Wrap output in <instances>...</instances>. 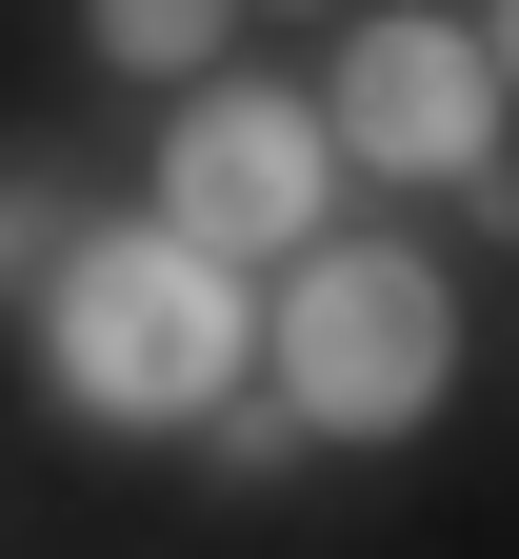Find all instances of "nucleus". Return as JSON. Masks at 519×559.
<instances>
[{
	"label": "nucleus",
	"instance_id": "1",
	"mask_svg": "<svg viewBox=\"0 0 519 559\" xmlns=\"http://www.w3.org/2000/svg\"><path fill=\"white\" fill-rule=\"evenodd\" d=\"M260 360V280L200 260L180 221H81L40 260V380L101 440H200V400H240Z\"/></svg>",
	"mask_w": 519,
	"mask_h": 559
},
{
	"label": "nucleus",
	"instance_id": "2",
	"mask_svg": "<svg viewBox=\"0 0 519 559\" xmlns=\"http://www.w3.org/2000/svg\"><path fill=\"white\" fill-rule=\"evenodd\" d=\"M300 440H420L439 400H460V280L420 240H300L260 260V360H240Z\"/></svg>",
	"mask_w": 519,
	"mask_h": 559
},
{
	"label": "nucleus",
	"instance_id": "3",
	"mask_svg": "<svg viewBox=\"0 0 519 559\" xmlns=\"http://www.w3.org/2000/svg\"><path fill=\"white\" fill-rule=\"evenodd\" d=\"M320 140H340V180L499 200V21H420V0H380V21L320 60Z\"/></svg>",
	"mask_w": 519,
	"mask_h": 559
},
{
	"label": "nucleus",
	"instance_id": "4",
	"mask_svg": "<svg viewBox=\"0 0 519 559\" xmlns=\"http://www.w3.org/2000/svg\"><path fill=\"white\" fill-rule=\"evenodd\" d=\"M161 221L200 240V260H300L320 221H340V140H320V100L300 81H240V60H200L180 81V120H161Z\"/></svg>",
	"mask_w": 519,
	"mask_h": 559
},
{
	"label": "nucleus",
	"instance_id": "5",
	"mask_svg": "<svg viewBox=\"0 0 519 559\" xmlns=\"http://www.w3.org/2000/svg\"><path fill=\"white\" fill-rule=\"evenodd\" d=\"M220 21H240V0H81V40L120 60V81H200V60H220Z\"/></svg>",
	"mask_w": 519,
	"mask_h": 559
},
{
	"label": "nucleus",
	"instance_id": "6",
	"mask_svg": "<svg viewBox=\"0 0 519 559\" xmlns=\"http://www.w3.org/2000/svg\"><path fill=\"white\" fill-rule=\"evenodd\" d=\"M0 260H21V221H0Z\"/></svg>",
	"mask_w": 519,
	"mask_h": 559
}]
</instances>
